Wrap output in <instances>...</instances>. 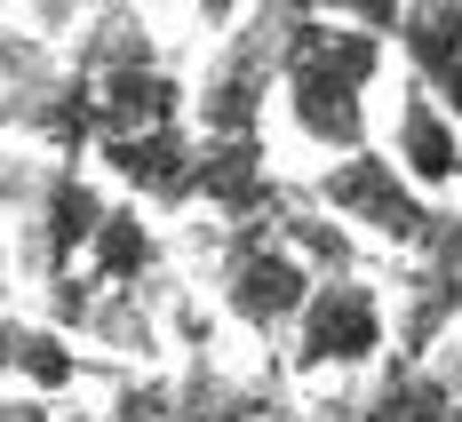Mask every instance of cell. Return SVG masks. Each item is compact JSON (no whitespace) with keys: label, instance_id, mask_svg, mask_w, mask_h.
Listing matches in <instances>:
<instances>
[{"label":"cell","instance_id":"obj_1","mask_svg":"<svg viewBox=\"0 0 462 422\" xmlns=\"http://www.w3.org/2000/svg\"><path fill=\"white\" fill-rule=\"evenodd\" d=\"M287 8V0H279ZM391 64V41H374L359 24H327V16H295L287 8V48H279V104L319 143L327 160L367 151V96Z\"/></svg>","mask_w":462,"mask_h":422},{"label":"cell","instance_id":"obj_2","mask_svg":"<svg viewBox=\"0 0 462 422\" xmlns=\"http://www.w3.org/2000/svg\"><path fill=\"white\" fill-rule=\"evenodd\" d=\"M279 48H287V8L255 0L247 24L216 41L208 80L191 96V128L199 136H263V104L279 88Z\"/></svg>","mask_w":462,"mask_h":422},{"label":"cell","instance_id":"obj_3","mask_svg":"<svg viewBox=\"0 0 462 422\" xmlns=\"http://www.w3.org/2000/svg\"><path fill=\"white\" fill-rule=\"evenodd\" d=\"M319 207L335 216V224H351V232L383 239V247H422L430 239V224H439V199L391 160V151H343V160H327L319 168Z\"/></svg>","mask_w":462,"mask_h":422},{"label":"cell","instance_id":"obj_4","mask_svg":"<svg viewBox=\"0 0 462 422\" xmlns=\"http://www.w3.org/2000/svg\"><path fill=\"white\" fill-rule=\"evenodd\" d=\"M391 343V319H383V295H374L359 271H327L303 311H295V335H287V367L295 375H319V367H367Z\"/></svg>","mask_w":462,"mask_h":422},{"label":"cell","instance_id":"obj_5","mask_svg":"<svg viewBox=\"0 0 462 422\" xmlns=\"http://www.w3.org/2000/svg\"><path fill=\"white\" fill-rule=\"evenodd\" d=\"M112 184L143 199L152 216H176V207H199V128L191 120H168V128H128V136H104L88 151Z\"/></svg>","mask_w":462,"mask_h":422},{"label":"cell","instance_id":"obj_6","mask_svg":"<svg viewBox=\"0 0 462 422\" xmlns=\"http://www.w3.org/2000/svg\"><path fill=\"white\" fill-rule=\"evenodd\" d=\"M224 303L247 319L255 335H272L279 319H295L303 311V295H311V271H303V255L287 247V239H272V216L263 224H231V255H224Z\"/></svg>","mask_w":462,"mask_h":422},{"label":"cell","instance_id":"obj_7","mask_svg":"<svg viewBox=\"0 0 462 422\" xmlns=\"http://www.w3.org/2000/svg\"><path fill=\"white\" fill-rule=\"evenodd\" d=\"M199 207H216L224 224L279 216V176L263 136H199Z\"/></svg>","mask_w":462,"mask_h":422},{"label":"cell","instance_id":"obj_8","mask_svg":"<svg viewBox=\"0 0 462 422\" xmlns=\"http://www.w3.org/2000/svg\"><path fill=\"white\" fill-rule=\"evenodd\" d=\"M391 56L407 64L415 88H430V104H447L462 120V0H407Z\"/></svg>","mask_w":462,"mask_h":422},{"label":"cell","instance_id":"obj_9","mask_svg":"<svg viewBox=\"0 0 462 422\" xmlns=\"http://www.w3.org/2000/svg\"><path fill=\"white\" fill-rule=\"evenodd\" d=\"M391 160H399L430 199L447 184H462V120L447 104H430V88H415V80L399 96V143H391Z\"/></svg>","mask_w":462,"mask_h":422},{"label":"cell","instance_id":"obj_10","mask_svg":"<svg viewBox=\"0 0 462 422\" xmlns=\"http://www.w3.org/2000/svg\"><path fill=\"white\" fill-rule=\"evenodd\" d=\"M160 271V232H152V207L143 199H112V216L88 239V287L96 295H128Z\"/></svg>","mask_w":462,"mask_h":422},{"label":"cell","instance_id":"obj_11","mask_svg":"<svg viewBox=\"0 0 462 422\" xmlns=\"http://www.w3.org/2000/svg\"><path fill=\"white\" fill-rule=\"evenodd\" d=\"M88 375V359L48 327V319H24V311H0V382H24L32 399H56Z\"/></svg>","mask_w":462,"mask_h":422},{"label":"cell","instance_id":"obj_12","mask_svg":"<svg viewBox=\"0 0 462 422\" xmlns=\"http://www.w3.org/2000/svg\"><path fill=\"white\" fill-rule=\"evenodd\" d=\"M295 16H327V24H359L374 41H399L407 24V0H287Z\"/></svg>","mask_w":462,"mask_h":422},{"label":"cell","instance_id":"obj_13","mask_svg":"<svg viewBox=\"0 0 462 422\" xmlns=\"http://www.w3.org/2000/svg\"><path fill=\"white\" fill-rule=\"evenodd\" d=\"M247 8H255V0H191V16H199V24H208V32H216V41H224V32H239V24H247Z\"/></svg>","mask_w":462,"mask_h":422},{"label":"cell","instance_id":"obj_14","mask_svg":"<svg viewBox=\"0 0 462 422\" xmlns=\"http://www.w3.org/2000/svg\"><path fill=\"white\" fill-rule=\"evenodd\" d=\"M0 287H8V239H0Z\"/></svg>","mask_w":462,"mask_h":422},{"label":"cell","instance_id":"obj_15","mask_svg":"<svg viewBox=\"0 0 462 422\" xmlns=\"http://www.w3.org/2000/svg\"><path fill=\"white\" fill-rule=\"evenodd\" d=\"M0 16H8V0H0Z\"/></svg>","mask_w":462,"mask_h":422}]
</instances>
